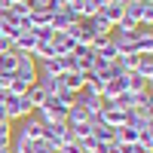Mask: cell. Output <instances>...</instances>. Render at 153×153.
Returning a JSON list of instances; mask_svg holds the SVG:
<instances>
[{"mask_svg": "<svg viewBox=\"0 0 153 153\" xmlns=\"http://www.w3.org/2000/svg\"><path fill=\"white\" fill-rule=\"evenodd\" d=\"M28 89H31V86L25 83V80H19L16 74L9 76V95H25V92H28Z\"/></svg>", "mask_w": 153, "mask_h": 153, "instance_id": "7402d4cb", "label": "cell"}, {"mask_svg": "<svg viewBox=\"0 0 153 153\" xmlns=\"http://www.w3.org/2000/svg\"><path fill=\"white\" fill-rule=\"evenodd\" d=\"M31 34L37 37V40H52V34H55V31H52V28H37V31H31Z\"/></svg>", "mask_w": 153, "mask_h": 153, "instance_id": "d4e9b609", "label": "cell"}, {"mask_svg": "<svg viewBox=\"0 0 153 153\" xmlns=\"http://www.w3.org/2000/svg\"><path fill=\"white\" fill-rule=\"evenodd\" d=\"M34 46H37V37H34L31 31H19V37L12 40V49H16L19 55H31Z\"/></svg>", "mask_w": 153, "mask_h": 153, "instance_id": "30bf717a", "label": "cell"}, {"mask_svg": "<svg viewBox=\"0 0 153 153\" xmlns=\"http://www.w3.org/2000/svg\"><path fill=\"white\" fill-rule=\"evenodd\" d=\"M16 76H19V80H25L28 86H34V83H37V61H34L31 55H19Z\"/></svg>", "mask_w": 153, "mask_h": 153, "instance_id": "5b68a950", "label": "cell"}, {"mask_svg": "<svg viewBox=\"0 0 153 153\" xmlns=\"http://www.w3.org/2000/svg\"><path fill=\"white\" fill-rule=\"evenodd\" d=\"M86 22L92 25V31H95V34H101V37H110V34H113V25H110V22H107L104 16H101V12H95V16H89Z\"/></svg>", "mask_w": 153, "mask_h": 153, "instance_id": "5bb4252c", "label": "cell"}, {"mask_svg": "<svg viewBox=\"0 0 153 153\" xmlns=\"http://www.w3.org/2000/svg\"><path fill=\"white\" fill-rule=\"evenodd\" d=\"M61 150H65V153H83V147L76 144V141H74V144H68V147H61Z\"/></svg>", "mask_w": 153, "mask_h": 153, "instance_id": "4316f807", "label": "cell"}, {"mask_svg": "<svg viewBox=\"0 0 153 153\" xmlns=\"http://www.w3.org/2000/svg\"><path fill=\"white\" fill-rule=\"evenodd\" d=\"M34 61H46V58H55V49H52V40H37L34 52H31Z\"/></svg>", "mask_w": 153, "mask_h": 153, "instance_id": "e0dca14e", "label": "cell"}, {"mask_svg": "<svg viewBox=\"0 0 153 153\" xmlns=\"http://www.w3.org/2000/svg\"><path fill=\"white\" fill-rule=\"evenodd\" d=\"M86 0H68V6H83Z\"/></svg>", "mask_w": 153, "mask_h": 153, "instance_id": "f1b7e54d", "label": "cell"}, {"mask_svg": "<svg viewBox=\"0 0 153 153\" xmlns=\"http://www.w3.org/2000/svg\"><path fill=\"white\" fill-rule=\"evenodd\" d=\"M123 92H129V89H126V74H123V76H113V80H107L104 89H101V98L113 101V98H120Z\"/></svg>", "mask_w": 153, "mask_h": 153, "instance_id": "9c48e42d", "label": "cell"}, {"mask_svg": "<svg viewBox=\"0 0 153 153\" xmlns=\"http://www.w3.org/2000/svg\"><path fill=\"white\" fill-rule=\"evenodd\" d=\"M9 3H28V0H9Z\"/></svg>", "mask_w": 153, "mask_h": 153, "instance_id": "4dcf8cb0", "label": "cell"}, {"mask_svg": "<svg viewBox=\"0 0 153 153\" xmlns=\"http://www.w3.org/2000/svg\"><path fill=\"white\" fill-rule=\"evenodd\" d=\"M12 135H19V138H28V141H40L43 138V123L34 117H25V120H19V129H12Z\"/></svg>", "mask_w": 153, "mask_h": 153, "instance_id": "277c9868", "label": "cell"}, {"mask_svg": "<svg viewBox=\"0 0 153 153\" xmlns=\"http://www.w3.org/2000/svg\"><path fill=\"white\" fill-rule=\"evenodd\" d=\"M71 55H74V61H76V68H80V71H89V68H92V61H95L92 46H86V43H76Z\"/></svg>", "mask_w": 153, "mask_h": 153, "instance_id": "ba28073f", "label": "cell"}, {"mask_svg": "<svg viewBox=\"0 0 153 153\" xmlns=\"http://www.w3.org/2000/svg\"><path fill=\"white\" fill-rule=\"evenodd\" d=\"M138 25H141V28H153V3H144V0H141V16H138Z\"/></svg>", "mask_w": 153, "mask_h": 153, "instance_id": "ffe728a7", "label": "cell"}, {"mask_svg": "<svg viewBox=\"0 0 153 153\" xmlns=\"http://www.w3.org/2000/svg\"><path fill=\"white\" fill-rule=\"evenodd\" d=\"M74 104H80V107H86L92 117H98L101 113V104H104V98H101V92H95L92 86H83L80 92H76V101Z\"/></svg>", "mask_w": 153, "mask_h": 153, "instance_id": "3957f363", "label": "cell"}, {"mask_svg": "<svg viewBox=\"0 0 153 153\" xmlns=\"http://www.w3.org/2000/svg\"><path fill=\"white\" fill-rule=\"evenodd\" d=\"M150 31H153V28H150Z\"/></svg>", "mask_w": 153, "mask_h": 153, "instance_id": "8d00e7d4", "label": "cell"}, {"mask_svg": "<svg viewBox=\"0 0 153 153\" xmlns=\"http://www.w3.org/2000/svg\"><path fill=\"white\" fill-rule=\"evenodd\" d=\"M141 153H150V150H141Z\"/></svg>", "mask_w": 153, "mask_h": 153, "instance_id": "e575fe53", "label": "cell"}, {"mask_svg": "<svg viewBox=\"0 0 153 153\" xmlns=\"http://www.w3.org/2000/svg\"><path fill=\"white\" fill-rule=\"evenodd\" d=\"M9 49H12V43L6 40V37H0V55H3V52H9Z\"/></svg>", "mask_w": 153, "mask_h": 153, "instance_id": "83f0119b", "label": "cell"}, {"mask_svg": "<svg viewBox=\"0 0 153 153\" xmlns=\"http://www.w3.org/2000/svg\"><path fill=\"white\" fill-rule=\"evenodd\" d=\"M135 74H141L144 80H150V76H153V55H147V52H138V65H135Z\"/></svg>", "mask_w": 153, "mask_h": 153, "instance_id": "ac0fdd59", "label": "cell"}, {"mask_svg": "<svg viewBox=\"0 0 153 153\" xmlns=\"http://www.w3.org/2000/svg\"><path fill=\"white\" fill-rule=\"evenodd\" d=\"M0 153H12V150H9V147H0Z\"/></svg>", "mask_w": 153, "mask_h": 153, "instance_id": "f546056e", "label": "cell"}, {"mask_svg": "<svg viewBox=\"0 0 153 153\" xmlns=\"http://www.w3.org/2000/svg\"><path fill=\"white\" fill-rule=\"evenodd\" d=\"M144 3H153V0H144Z\"/></svg>", "mask_w": 153, "mask_h": 153, "instance_id": "836d02e7", "label": "cell"}, {"mask_svg": "<svg viewBox=\"0 0 153 153\" xmlns=\"http://www.w3.org/2000/svg\"><path fill=\"white\" fill-rule=\"evenodd\" d=\"M138 144H141V150H150V153H153V129H141Z\"/></svg>", "mask_w": 153, "mask_h": 153, "instance_id": "cb8c5ba5", "label": "cell"}, {"mask_svg": "<svg viewBox=\"0 0 153 153\" xmlns=\"http://www.w3.org/2000/svg\"><path fill=\"white\" fill-rule=\"evenodd\" d=\"M117 3H129V0H117Z\"/></svg>", "mask_w": 153, "mask_h": 153, "instance_id": "d6a6232c", "label": "cell"}, {"mask_svg": "<svg viewBox=\"0 0 153 153\" xmlns=\"http://www.w3.org/2000/svg\"><path fill=\"white\" fill-rule=\"evenodd\" d=\"M61 80H65V86L71 92H80L86 86V71H68V74H61Z\"/></svg>", "mask_w": 153, "mask_h": 153, "instance_id": "4fadbf2b", "label": "cell"}, {"mask_svg": "<svg viewBox=\"0 0 153 153\" xmlns=\"http://www.w3.org/2000/svg\"><path fill=\"white\" fill-rule=\"evenodd\" d=\"M25 98H28V101H31V107L37 110V107H43V104H46V98H49V92H46V89H43L40 83H34V86L28 89V92H25Z\"/></svg>", "mask_w": 153, "mask_h": 153, "instance_id": "7c38bea8", "label": "cell"}, {"mask_svg": "<svg viewBox=\"0 0 153 153\" xmlns=\"http://www.w3.org/2000/svg\"><path fill=\"white\" fill-rule=\"evenodd\" d=\"M126 89H129V92H147L150 86H147V80H144L141 74L132 71V74H126Z\"/></svg>", "mask_w": 153, "mask_h": 153, "instance_id": "d6986e66", "label": "cell"}, {"mask_svg": "<svg viewBox=\"0 0 153 153\" xmlns=\"http://www.w3.org/2000/svg\"><path fill=\"white\" fill-rule=\"evenodd\" d=\"M16 68H19V52H16V49H9V52L0 55V74L12 76V74H16Z\"/></svg>", "mask_w": 153, "mask_h": 153, "instance_id": "9a60e30c", "label": "cell"}, {"mask_svg": "<svg viewBox=\"0 0 153 153\" xmlns=\"http://www.w3.org/2000/svg\"><path fill=\"white\" fill-rule=\"evenodd\" d=\"M153 120V113L150 107H132V110H126V126H135V129H147Z\"/></svg>", "mask_w": 153, "mask_h": 153, "instance_id": "8992f818", "label": "cell"}, {"mask_svg": "<svg viewBox=\"0 0 153 153\" xmlns=\"http://www.w3.org/2000/svg\"><path fill=\"white\" fill-rule=\"evenodd\" d=\"M117 153H141V144H120Z\"/></svg>", "mask_w": 153, "mask_h": 153, "instance_id": "484cf974", "label": "cell"}, {"mask_svg": "<svg viewBox=\"0 0 153 153\" xmlns=\"http://www.w3.org/2000/svg\"><path fill=\"white\" fill-rule=\"evenodd\" d=\"M74 46H76V40H74L68 31H55V34H52V49H55V55H71Z\"/></svg>", "mask_w": 153, "mask_h": 153, "instance_id": "52a82bcc", "label": "cell"}, {"mask_svg": "<svg viewBox=\"0 0 153 153\" xmlns=\"http://www.w3.org/2000/svg\"><path fill=\"white\" fill-rule=\"evenodd\" d=\"M3 110H6V120H9V123H19V120H25V117H31V113H34L31 101L25 98V95H9L6 104H3Z\"/></svg>", "mask_w": 153, "mask_h": 153, "instance_id": "7a4b0ae2", "label": "cell"}, {"mask_svg": "<svg viewBox=\"0 0 153 153\" xmlns=\"http://www.w3.org/2000/svg\"><path fill=\"white\" fill-rule=\"evenodd\" d=\"M6 12H9V16H16V19H28V16H31V6H28V3H9Z\"/></svg>", "mask_w": 153, "mask_h": 153, "instance_id": "603a6c76", "label": "cell"}, {"mask_svg": "<svg viewBox=\"0 0 153 153\" xmlns=\"http://www.w3.org/2000/svg\"><path fill=\"white\" fill-rule=\"evenodd\" d=\"M147 86H150V89H153V76H150V80H147Z\"/></svg>", "mask_w": 153, "mask_h": 153, "instance_id": "1f68e13d", "label": "cell"}, {"mask_svg": "<svg viewBox=\"0 0 153 153\" xmlns=\"http://www.w3.org/2000/svg\"><path fill=\"white\" fill-rule=\"evenodd\" d=\"M101 16H104L110 25H117L123 16H126V3H117V0H113V3H107V6H101Z\"/></svg>", "mask_w": 153, "mask_h": 153, "instance_id": "2e32d148", "label": "cell"}, {"mask_svg": "<svg viewBox=\"0 0 153 153\" xmlns=\"http://www.w3.org/2000/svg\"><path fill=\"white\" fill-rule=\"evenodd\" d=\"M0 37H3V34H0Z\"/></svg>", "mask_w": 153, "mask_h": 153, "instance_id": "d590c367", "label": "cell"}, {"mask_svg": "<svg viewBox=\"0 0 153 153\" xmlns=\"http://www.w3.org/2000/svg\"><path fill=\"white\" fill-rule=\"evenodd\" d=\"M92 138L98 144H110V141H117V129H110V126H104L101 120L92 123Z\"/></svg>", "mask_w": 153, "mask_h": 153, "instance_id": "8fae6325", "label": "cell"}, {"mask_svg": "<svg viewBox=\"0 0 153 153\" xmlns=\"http://www.w3.org/2000/svg\"><path fill=\"white\" fill-rule=\"evenodd\" d=\"M43 138L49 144H55V147H68V144L76 141V135H74V129L68 123H49V126H43Z\"/></svg>", "mask_w": 153, "mask_h": 153, "instance_id": "6da1fadb", "label": "cell"}, {"mask_svg": "<svg viewBox=\"0 0 153 153\" xmlns=\"http://www.w3.org/2000/svg\"><path fill=\"white\" fill-rule=\"evenodd\" d=\"M28 6L37 9V12H55V9H58L55 0H28Z\"/></svg>", "mask_w": 153, "mask_h": 153, "instance_id": "44dd1931", "label": "cell"}]
</instances>
